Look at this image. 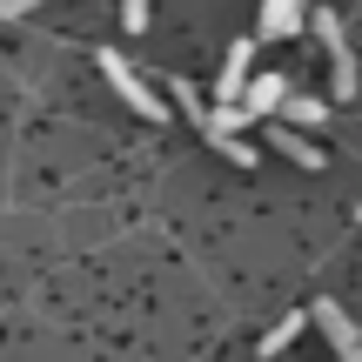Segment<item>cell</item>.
I'll use <instances>...</instances> for the list:
<instances>
[{"label": "cell", "mask_w": 362, "mask_h": 362, "mask_svg": "<svg viewBox=\"0 0 362 362\" xmlns=\"http://www.w3.org/2000/svg\"><path fill=\"white\" fill-rule=\"evenodd\" d=\"M309 315H315V329H322V336H329V349H336L342 362H356V356H362V329H356L349 315L336 309V302H315Z\"/></svg>", "instance_id": "277c9868"}, {"label": "cell", "mask_w": 362, "mask_h": 362, "mask_svg": "<svg viewBox=\"0 0 362 362\" xmlns=\"http://www.w3.org/2000/svg\"><path fill=\"white\" fill-rule=\"evenodd\" d=\"M296 336H302V315H288V322H275L269 336H262V356H282V349H288Z\"/></svg>", "instance_id": "9c48e42d"}, {"label": "cell", "mask_w": 362, "mask_h": 362, "mask_svg": "<svg viewBox=\"0 0 362 362\" xmlns=\"http://www.w3.org/2000/svg\"><path fill=\"white\" fill-rule=\"evenodd\" d=\"M275 148H282L296 168H322V148H315V141H302L296 128H275Z\"/></svg>", "instance_id": "ba28073f"}, {"label": "cell", "mask_w": 362, "mask_h": 362, "mask_svg": "<svg viewBox=\"0 0 362 362\" xmlns=\"http://www.w3.org/2000/svg\"><path fill=\"white\" fill-rule=\"evenodd\" d=\"M309 27V0H262V34L255 40H288Z\"/></svg>", "instance_id": "5b68a950"}, {"label": "cell", "mask_w": 362, "mask_h": 362, "mask_svg": "<svg viewBox=\"0 0 362 362\" xmlns=\"http://www.w3.org/2000/svg\"><path fill=\"white\" fill-rule=\"evenodd\" d=\"M248 81H255V34H242L228 47V61H221V81H215V107H235L248 94Z\"/></svg>", "instance_id": "3957f363"}, {"label": "cell", "mask_w": 362, "mask_h": 362, "mask_svg": "<svg viewBox=\"0 0 362 362\" xmlns=\"http://www.w3.org/2000/svg\"><path fill=\"white\" fill-rule=\"evenodd\" d=\"M175 101H181V115H188L194 128H202V121H208V101H202V94L188 88V81H175Z\"/></svg>", "instance_id": "30bf717a"}, {"label": "cell", "mask_w": 362, "mask_h": 362, "mask_svg": "<svg viewBox=\"0 0 362 362\" xmlns=\"http://www.w3.org/2000/svg\"><path fill=\"white\" fill-rule=\"evenodd\" d=\"M282 101H288V81L282 74H255L235 107H242V121H262V115H282Z\"/></svg>", "instance_id": "8992f818"}, {"label": "cell", "mask_w": 362, "mask_h": 362, "mask_svg": "<svg viewBox=\"0 0 362 362\" xmlns=\"http://www.w3.org/2000/svg\"><path fill=\"white\" fill-rule=\"evenodd\" d=\"M40 0H0V21H21V13H34Z\"/></svg>", "instance_id": "7c38bea8"}, {"label": "cell", "mask_w": 362, "mask_h": 362, "mask_svg": "<svg viewBox=\"0 0 362 362\" xmlns=\"http://www.w3.org/2000/svg\"><path fill=\"white\" fill-rule=\"evenodd\" d=\"M309 34H322V47H329V88H336V101H349V94H356V54H349V40H342V21L315 7L309 13Z\"/></svg>", "instance_id": "7a4b0ae2"}, {"label": "cell", "mask_w": 362, "mask_h": 362, "mask_svg": "<svg viewBox=\"0 0 362 362\" xmlns=\"http://www.w3.org/2000/svg\"><path fill=\"white\" fill-rule=\"evenodd\" d=\"M329 101H315V94H288L282 101V128H322Z\"/></svg>", "instance_id": "52a82bcc"}, {"label": "cell", "mask_w": 362, "mask_h": 362, "mask_svg": "<svg viewBox=\"0 0 362 362\" xmlns=\"http://www.w3.org/2000/svg\"><path fill=\"white\" fill-rule=\"evenodd\" d=\"M356 362H362V356H356Z\"/></svg>", "instance_id": "4fadbf2b"}, {"label": "cell", "mask_w": 362, "mask_h": 362, "mask_svg": "<svg viewBox=\"0 0 362 362\" xmlns=\"http://www.w3.org/2000/svg\"><path fill=\"white\" fill-rule=\"evenodd\" d=\"M121 27L141 34V27H148V0H121Z\"/></svg>", "instance_id": "8fae6325"}, {"label": "cell", "mask_w": 362, "mask_h": 362, "mask_svg": "<svg viewBox=\"0 0 362 362\" xmlns=\"http://www.w3.org/2000/svg\"><path fill=\"white\" fill-rule=\"evenodd\" d=\"M101 74H107V88H115V94H121V101H128L141 121H161V115H168V107H161V94L148 88V81L134 74L128 61H121V47H101Z\"/></svg>", "instance_id": "6da1fadb"}]
</instances>
